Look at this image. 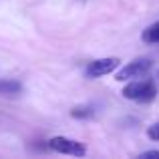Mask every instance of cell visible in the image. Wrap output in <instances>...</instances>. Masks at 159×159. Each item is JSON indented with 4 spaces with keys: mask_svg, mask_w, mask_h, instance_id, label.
<instances>
[{
    "mask_svg": "<svg viewBox=\"0 0 159 159\" xmlns=\"http://www.w3.org/2000/svg\"><path fill=\"white\" fill-rule=\"evenodd\" d=\"M123 97L135 103H151L157 97V85L153 81H133L129 85H125Z\"/></svg>",
    "mask_w": 159,
    "mask_h": 159,
    "instance_id": "cell-1",
    "label": "cell"
},
{
    "mask_svg": "<svg viewBox=\"0 0 159 159\" xmlns=\"http://www.w3.org/2000/svg\"><path fill=\"white\" fill-rule=\"evenodd\" d=\"M48 147L57 153L73 155V157H83L87 153L85 145L75 141V139H69V137H52V139H48Z\"/></svg>",
    "mask_w": 159,
    "mask_h": 159,
    "instance_id": "cell-2",
    "label": "cell"
},
{
    "mask_svg": "<svg viewBox=\"0 0 159 159\" xmlns=\"http://www.w3.org/2000/svg\"><path fill=\"white\" fill-rule=\"evenodd\" d=\"M153 62L149 58H135V61L127 62L123 69L117 73V81H129V79H141L143 75H147L151 70Z\"/></svg>",
    "mask_w": 159,
    "mask_h": 159,
    "instance_id": "cell-3",
    "label": "cell"
},
{
    "mask_svg": "<svg viewBox=\"0 0 159 159\" xmlns=\"http://www.w3.org/2000/svg\"><path fill=\"white\" fill-rule=\"evenodd\" d=\"M119 58L117 57H107V58H97V61L89 62L85 69V75L89 79H99V77H105V75L113 73V70L119 66Z\"/></svg>",
    "mask_w": 159,
    "mask_h": 159,
    "instance_id": "cell-4",
    "label": "cell"
},
{
    "mask_svg": "<svg viewBox=\"0 0 159 159\" xmlns=\"http://www.w3.org/2000/svg\"><path fill=\"white\" fill-rule=\"evenodd\" d=\"M24 91L22 83L14 81V79H0V95L4 97H16Z\"/></svg>",
    "mask_w": 159,
    "mask_h": 159,
    "instance_id": "cell-5",
    "label": "cell"
},
{
    "mask_svg": "<svg viewBox=\"0 0 159 159\" xmlns=\"http://www.w3.org/2000/svg\"><path fill=\"white\" fill-rule=\"evenodd\" d=\"M70 117H75V119H93L95 109L91 105H79V107H75L73 111H70Z\"/></svg>",
    "mask_w": 159,
    "mask_h": 159,
    "instance_id": "cell-6",
    "label": "cell"
},
{
    "mask_svg": "<svg viewBox=\"0 0 159 159\" xmlns=\"http://www.w3.org/2000/svg\"><path fill=\"white\" fill-rule=\"evenodd\" d=\"M143 40L149 43V44L159 43V22H155V24H151V26L145 28L143 30Z\"/></svg>",
    "mask_w": 159,
    "mask_h": 159,
    "instance_id": "cell-7",
    "label": "cell"
},
{
    "mask_svg": "<svg viewBox=\"0 0 159 159\" xmlns=\"http://www.w3.org/2000/svg\"><path fill=\"white\" fill-rule=\"evenodd\" d=\"M147 137L151 141H159V121H157V123H153L151 127L147 129Z\"/></svg>",
    "mask_w": 159,
    "mask_h": 159,
    "instance_id": "cell-8",
    "label": "cell"
},
{
    "mask_svg": "<svg viewBox=\"0 0 159 159\" xmlns=\"http://www.w3.org/2000/svg\"><path fill=\"white\" fill-rule=\"evenodd\" d=\"M139 159H159V151H145L139 155Z\"/></svg>",
    "mask_w": 159,
    "mask_h": 159,
    "instance_id": "cell-9",
    "label": "cell"
}]
</instances>
